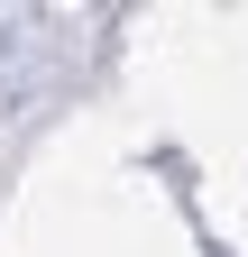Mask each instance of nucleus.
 <instances>
[]
</instances>
